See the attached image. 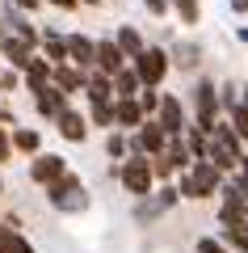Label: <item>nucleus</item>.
<instances>
[{
	"label": "nucleus",
	"mask_w": 248,
	"mask_h": 253,
	"mask_svg": "<svg viewBox=\"0 0 248 253\" xmlns=\"http://www.w3.org/2000/svg\"><path fill=\"white\" fill-rule=\"evenodd\" d=\"M151 165L143 161V156H131V161L122 165V186L131 190V194H151Z\"/></svg>",
	"instance_id": "obj_7"
},
{
	"label": "nucleus",
	"mask_w": 248,
	"mask_h": 253,
	"mask_svg": "<svg viewBox=\"0 0 248 253\" xmlns=\"http://www.w3.org/2000/svg\"><path fill=\"white\" fill-rule=\"evenodd\" d=\"M68 59L80 63V72H84L89 63H97V42L84 38V34H71V38H68Z\"/></svg>",
	"instance_id": "obj_11"
},
{
	"label": "nucleus",
	"mask_w": 248,
	"mask_h": 253,
	"mask_svg": "<svg viewBox=\"0 0 248 253\" xmlns=\"http://www.w3.org/2000/svg\"><path fill=\"white\" fill-rule=\"evenodd\" d=\"M173 4H177V13H181L185 26H198V17H202V4H198V0H173Z\"/></svg>",
	"instance_id": "obj_24"
},
{
	"label": "nucleus",
	"mask_w": 248,
	"mask_h": 253,
	"mask_svg": "<svg viewBox=\"0 0 248 253\" xmlns=\"http://www.w3.org/2000/svg\"><path fill=\"white\" fill-rule=\"evenodd\" d=\"M46 199H51V207H55V211H68V215H76V211L89 207L84 181H80L76 173H68V177H59L55 186H46Z\"/></svg>",
	"instance_id": "obj_2"
},
{
	"label": "nucleus",
	"mask_w": 248,
	"mask_h": 253,
	"mask_svg": "<svg viewBox=\"0 0 248 253\" xmlns=\"http://www.w3.org/2000/svg\"><path fill=\"white\" fill-rule=\"evenodd\" d=\"M55 123H59V135H63V139H71V144H76V139H84V118H80L76 110H63Z\"/></svg>",
	"instance_id": "obj_16"
},
{
	"label": "nucleus",
	"mask_w": 248,
	"mask_h": 253,
	"mask_svg": "<svg viewBox=\"0 0 248 253\" xmlns=\"http://www.w3.org/2000/svg\"><path fill=\"white\" fill-rule=\"evenodd\" d=\"M9 148L13 144H9V135H4V126H0V161H9Z\"/></svg>",
	"instance_id": "obj_33"
},
{
	"label": "nucleus",
	"mask_w": 248,
	"mask_h": 253,
	"mask_svg": "<svg viewBox=\"0 0 248 253\" xmlns=\"http://www.w3.org/2000/svg\"><path fill=\"white\" fill-rule=\"evenodd\" d=\"M0 51L9 55V63L13 68H30V42H21V38H4V42H0Z\"/></svg>",
	"instance_id": "obj_18"
},
{
	"label": "nucleus",
	"mask_w": 248,
	"mask_h": 253,
	"mask_svg": "<svg viewBox=\"0 0 248 253\" xmlns=\"http://www.w3.org/2000/svg\"><path fill=\"white\" fill-rule=\"evenodd\" d=\"M55 89H63V93H76V89H89V76L80 72V68H55Z\"/></svg>",
	"instance_id": "obj_15"
},
{
	"label": "nucleus",
	"mask_w": 248,
	"mask_h": 253,
	"mask_svg": "<svg viewBox=\"0 0 248 253\" xmlns=\"http://www.w3.org/2000/svg\"><path fill=\"white\" fill-rule=\"evenodd\" d=\"M177 63H185V68H189V63H198V46H177Z\"/></svg>",
	"instance_id": "obj_29"
},
{
	"label": "nucleus",
	"mask_w": 248,
	"mask_h": 253,
	"mask_svg": "<svg viewBox=\"0 0 248 253\" xmlns=\"http://www.w3.org/2000/svg\"><path fill=\"white\" fill-rule=\"evenodd\" d=\"M51 4H59V9H76V0H51Z\"/></svg>",
	"instance_id": "obj_35"
},
{
	"label": "nucleus",
	"mask_w": 248,
	"mask_h": 253,
	"mask_svg": "<svg viewBox=\"0 0 248 253\" xmlns=\"http://www.w3.org/2000/svg\"><path fill=\"white\" fill-rule=\"evenodd\" d=\"M17 4H21V9H34V4H38V0H17Z\"/></svg>",
	"instance_id": "obj_36"
},
{
	"label": "nucleus",
	"mask_w": 248,
	"mask_h": 253,
	"mask_svg": "<svg viewBox=\"0 0 248 253\" xmlns=\"http://www.w3.org/2000/svg\"><path fill=\"white\" fill-rule=\"evenodd\" d=\"M42 42H46V55H51L55 63H63V59H68V38H59V34H46Z\"/></svg>",
	"instance_id": "obj_25"
},
{
	"label": "nucleus",
	"mask_w": 248,
	"mask_h": 253,
	"mask_svg": "<svg viewBox=\"0 0 248 253\" xmlns=\"http://www.w3.org/2000/svg\"><path fill=\"white\" fill-rule=\"evenodd\" d=\"M135 72H139L143 89H156V84L164 81V72H169V55L160 51V46H147V51L135 59Z\"/></svg>",
	"instance_id": "obj_4"
},
{
	"label": "nucleus",
	"mask_w": 248,
	"mask_h": 253,
	"mask_svg": "<svg viewBox=\"0 0 248 253\" xmlns=\"http://www.w3.org/2000/svg\"><path fill=\"white\" fill-rule=\"evenodd\" d=\"M30 177L42 181V186H55L59 177H68V161H63V156H55V152L34 156V165H30Z\"/></svg>",
	"instance_id": "obj_8"
},
{
	"label": "nucleus",
	"mask_w": 248,
	"mask_h": 253,
	"mask_svg": "<svg viewBox=\"0 0 248 253\" xmlns=\"http://www.w3.org/2000/svg\"><path fill=\"white\" fill-rule=\"evenodd\" d=\"M198 253H227V249H223L214 236H202V241H198Z\"/></svg>",
	"instance_id": "obj_30"
},
{
	"label": "nucleus",
	"mask_w": 248,
	"mask_h": 253,
	"mask_svg": "<svg viewBox=\"0 0 248 253\" xmlns=\"http://www.w3.org/2000/svg\"><path fill=\"white\" fill-rule=\"evenodd\" d=\"M106 148H109V156H122V152H126V144H122L118 135H109V144H106Z\"/></svg>",
	"instance_id": "obj_32"
},
{
	"label": "nucleus",
	"mask_w": 248,
	"mask_h": 253,
	"mask_svg": "<svg viewBox=\"0 0 248 253\" xmlns=\"http://www.w3.org/2000/svg\"><path fill=\"white\" fill-rule=\"evenodd\" d=\"M0 253H34V245L13 228H0Z\"/></svg>",
	"instance_id": "obj_21"
},
{
	"label": "nucleus",
	"mask_w": 248,
	"mask_h": 253,
	"mask_svg": "<svg viewBox=\"0 0 248 253\" xmlns=\"http://www.w3.org/2000/svg\"><path fill=\"white\" fill-rule=\"evenodd\" d=\"M122 46L114 42V38H109V42H97V68H101V76H118L122 72Z\"/></svg>",
	"instance_id": "obj_12"
},
{
	"label": "nucleus",
	"mask_w": 248,
	"mask_h": 253,
	"mask_svg": "<svg viewBox=\"0 0 248 253\" xmlns=\"http://www.w3.org/2000/svg\"><path fill=\"white\" fill-rule=\"evenodd\" d=\"M231 9H236V13H248V0H231Z\"/></svg>",
	"instance_id": "obj_34"
},
{
	"label": "nucleus",
	"mask_w": 248,
	"mask_h": 253,
	"mask_svg": "<svg viewBox=\"0 0 248 253\" xmlns=\"http://www.w3.org/2000/svg\"><path fill=\"white\" fill-rule=\"evenodd\" d=\"M139 84H143V81H139V72H126V68L114 76V89L122 93V97H135V93H139Z\"/></svg>",
	"instance_id": "obj_23"
},
{
	"label": "nucleus",
	"mask_w": 248,
	"mask_h": 253,
	"mask_svg": "<svg viewBox=\"0 0 248 253\" xmlns=\"http://www.w3.org/2000/svg\"><path fill=\"white\" fill-rule=\"evenodd\" d=\"M9 118H13V114H9V110H0V123H9Z\"/></svg>",
	"instance_id": "obj_38"
},
{
	"label": "nucleus",
	"mask_w": 248,
	"mask_h": 253,
	"mask_svg": "<svg viewBox=\"0 0 248 253\" xmlns=\"http://www.w3.org/2000/svg\"><path fill=\"white\" fill-rule=\"evenodd\" d=\"M93 118H97V126H109L114 123V106H93Z\"/></svg>",
	"instance_id": "obj_28"
},
{
	"label": "nucleus",
	"mask_w": 248,
	"mask_h": 253,
	"mask_svg": "<svg viewBox=\"0 0 248 253\" xmlns=\"http://www.w3.org/2000/svg\"><path fill=\"white\" fill-rule=\"evenodd\" d=\"M143 118L147 114H143V106L135 97H118L114 101V123L118 126H143Z\"/></svg>",
	"instance_id": "obj_14"
},
{
	"label": "nucleus",
	"mask_w": 248,
	"mask_h": 253,
	"mask_svg": "<svg viewBox=\"0 0 248 253\" xmlns=\"http://www.w3.org/2000/svg\"><path fill=\"white\" fill-rule=\"evenodd\" d=\"M139 106H143V114L160 110V97H156V89H143V93H139Z\"/></svg>",
	"instance_id": "obj_27"
},
{
	"label": "nucleus",
	"mask_w": 248,
	"mask_h": 253,
	"mask_svg": "<svg viewBox=\"0 0 248 253\" xmlns=\"http://www.w3.org/2000/svg\"><path fill=\"white\" fill-rule=\"evenodd\" d=\"M109 97H114V76H93L89 81V101L93 106H109Z\"/></svg>",
	"instance_id": "obj_17"
},
{
	"label": "nucleus",
	"mask_w": 248,
	"mask_h": 253,
	"mask_svg": "<svg viewBox=\"0 0 248 253\" xmlns=\"http://www.w3.org/2000/svg\"><path fill=\"white\" fill-rule=\"evenodd\" d=\"M34 106H38V114H46V118H59L63 110H68V93L51 84V89H42V93L34 97Z\"/></svg>",
	"instance_id": "obj_13"
},
{
	"label": "nucleus",
	"mask_w": 248,
	"mask_h": 253,
	"mask_svg": "<svg viewBox=\"0 0 248 253\" xmlns=\"http://www.w3.org/2000/svg\"><path fill=\"white\" fill-rule=\"evenodd\" d=\"M13 144H17L21 152H38V131H30V126H21V131H13Z\"/></svg>",
	"instance_id": "obj_26"
},
{
	"label": "nucleus",
	"mask_w": 248,
	"mask_h": 253,
	"mask_svg": "<svg viewBox=\"0 0 248 253\" xmlns=\"http://www.w3.org/2000/svg\"><path fill=\"white\" fill-rule=\"evenodd\" d=\"M206 161H211L214 169H227V165H240V161H244L240 135L231 131V126L214 123V131H211V148H206Z\"/></svg>",
	"instance_id": "obj_1"
},
{
	"label": "nucleus",
	"mask_w": 248,
	"mask_h": 253,
	"mask_svg": "<svg viewBox=\"0 0 248 253\" xmlns=\"http://www.w3.org/2000/svg\"><path fill=\"white\" fill-rule=\"evenodd\" d=\"M219 194H223V211H219L223 228H231V224H248V194H244V190H240V186H223Z\"/></svg>",
	"instance_id": "obj_6"
},
{
	"label": "nucleus",
	"mask_w": 248,
	"mask_h": 253,
	"mask_svg": "<svg viewBox=\"0 0 248 253\" xmlns=\"http://www.w3.org/2000/svg\"><path fill=\"white\" fill-rule=\"evenodd\" d=\"M0 21H4V17H0ZM0 42H4V26H0Z\"/></svg>",
	"instance_id": "obj_39"
},
{
	"label": "nucleus",
	"mask_w": 248,
	"mask_h": 253,
	"mask_svg": "<svg viewBox=\"0 0 248 253\" xmlns=\"http://www.w3.org/2000/svg\"><path fill=\"white\" fill-rule=\"evenodd\" d=\"M214 190H219V169H214L211 161H198L189 173H181L177 194H185V199H211Z\"/></svg>",
	"instance_id": "obj_3"
},
{
	"label": "nucleus",
	"mask_w": 248,
	"mask_h": 253,
	"mask_svg": "<svg viewBox=\"0 0 248 253\" xmlns=\"http://www.w3.org/2000/svg\"><path fill=\"white\" fill-rule=\"evenodd\" d=\"M84 4H97V0H84Z\"/></svg>",
	"instance_id": "obj_40"
},
{
	"label": "nucleus",
	"mask_w": 248,
	"mask_h": 253,
	"mask_svg": "<svg viewBox=\"0 0 248 253\" xmlns=\"http://www.w3.org/2000/svg\"><path fill=\"white\" fill-rule=\"evenodd\" d=\"M160 131L169 139H181V131H185V110H181V101L177 97H160Z\"/></svg>",
	"instance_id": "obj_9"
},
{
	"label": "nucleus",
	"mask_w": 248,
	"mask_h": 253,
	"mask_svg": "<svg viewBox=\"0 0 248 253\" xmlns=\"http://www.w3.org/2000/svg\"><path fill=\"white\" fill-rule=\"evenodd\" d=\"M4 21H9V26H13V38H21V42H30V46L38 42V34H34V26H30V21L21 17V13H13V4H9V13H4Z\"/></svg>",
	"instance_id": "obj_22"
},
{
	"label": "nucleus",
	"mask_w": 248,
	"mask_h": 253,
	"mask_svg": "<svg viewBox=\"0 0 248 253\" xmlns=\"http://www.w3.org/2000/svg\"><path fill=\"white\" fill-rule=\"evenodd\" d=\"M240 42H248V26H240Z\"/></svg>",
	"instance_id": "obj_37"
},
{
	"label": "nucleus",
	"mask_w": 248,
	"mask_h": 253,
	"mask_svg": "<svg viewBox=\"0 0 248 253\" xmlns=\"http://www.w3.org/2000/svg\"><path fill=\"white\" fill-rule=\"evenodd\" d=\"M51 68H46V59H34V63H30V68H26V81H30V89H34V93H42V89H51Z\"/></svg>",
	"instance_id": "obj_20"
},
{
	"label": "nucleus",
	"mask_w": 248,
	"mask_h": 253,
	"mask_svg": "<svg viewBox=\"0 0 248 253\" xmlns=\"http://www.w3.org/2000/svg\"><path fill=\"white\" fill-rule=\"evenodd\" d=\"M164 131H160V123H143L139 131H135V139H131V152L135 156H143V152H164Z\"/></svg>",
	"instance_id": "obj_10"
},
{
	"label": "nucleus",
	"mask_w": 248,
	"mask_h": 253,
	"mask_svg": "<svg viewBox=\"0 0 248 253\" xmlns=\"http://www.w3.org/2000/svg\"><path fill=\"white\" fill-rule=\"evenodd\" d=\"M118 46H122V55H131V59H139L143 51H147V46H143V38H139V30L135 26H122L118 30V38H114Z\"/></svg>",
	"instance_id": "obj_19"
},
{
	"label": "nucleus",
	"mask_w": 248,
	"mask_h": 253,
	"mask_svg": "<svg viewBox=\"0 0 248 253\" xmlns=\"http://www.w3.org/2000/svg\"><path fill=\"white\" fill-rule=\"evenodd\" d=\"M143 9L156 13V17H164V13H169V0H143Z\"/></svg>",
	"instance_id": "obj_31"
},
{
	"label": "nucleus",
	"mask_w": 248,
	"mask_h": 253,
	"mask_svg": "<svg viewBox=\"0 0 248 253\" xmlns=\"http://www.w3.org/2000/svg\"><path fill=\"white\" fill-rule=\"evenodd\" d=\"M194 106H198V131H202V135H211V131H214V110H219L214 81H198V89H194Z\"/></svg>",
	"instance_id": "obj_5"
}]
</instances>
